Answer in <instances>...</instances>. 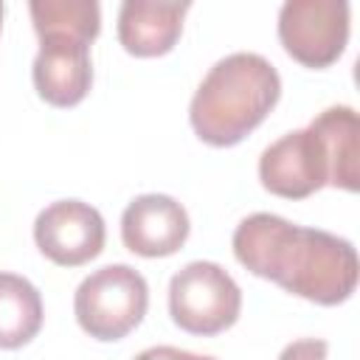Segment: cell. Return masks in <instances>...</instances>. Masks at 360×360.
<instances>
[{
    "instance_id": "2",
    "label": "cell",
    "mask_w": 360,
    "mask_h": 360,
    "mask_svg": "<svg viewBox=\"0 0 360 360\" xmlns=\"http://www.w3.org/2000/svg\"><path fill=\"white\" fill-rule=\"evenodd\" d=\"M278 96V70L264 56L239 51L205 73L191 98L188 121L200 141L233 146L267 118Z\"/></svg>"
},
{
    "instance_id": "10",
    "label": "cell",
    "mask_w": 360,
    "mask_h": 360,
    "mask_svg": "<svg viewBox=\"0 0 360 360\" xmlns=\"http://www.w3.org/2000/svg\"><path fill=\"white\" fill-rule=\"evenodd\" d=\"M188 3L127 0L118 8V39L132 56H163L183 31Z\"/></svg>"
},
{
    "instance_id": "15",
    "label": "cell",
    "mask_w": 360,
    "mask_h": 360,
    "mask_svg": "<svg viewBox=\"0 0 360 360\" xmlns=\"http://www.w3.org/2000/svg\"><path fill=\"white\" fill-rule=\"evenodd\" d=\"M135 360H217V357H208V354H194V352H186V349H174V346H152V349H143Z\"/></svg>"
},
{
    "instance_id": "9",
    "label": "cell",
    "mask_w": 360,
    "mask_h": 360,
    "mask_svg": "<svg viewBox=\"0 0 360 360\" xmlns=\"http://www.w3.org/2000/svg\"><path fill=\"white\" fill-rule=\"evenodd\" d=\"M188 214L169 194H141L121 214V239L127 250L143 259L177 253L188 239Z\"/></svg>"
},
{
    "instance_id": "6",
    "label": "cell",
    "mask_w": 360,
    "mask_h": 360,
    "mask_svg": "<svg viewBox=\"0 0 360 360\" xmlns=\"http://www.w3.org/2000/svg\"><path fill=\"white\" fill-rule=\"evenodd\" d=\"M259 180L287 200H304L329 186V158L315 129H292L273 141L259 158Z\"/></svg>"
},
{
    "instance_id": "12",
    "label": "cell",
    "mask_w": 360,
    "mask_h": 360,
    "mask_svg": "<svg viewBox=\"0 0 360 360\" xmlns=\"http://www.w3.org/2000/svg\"><path fill=\"white\" fill-rule=\"evenodd\" d=\"M39 290L17 276L0 273V349H20L42 329Z\"/></svg>"
},
{
    "instance_id": "3",
    "label": "cell",
    "mask_w": 360,
    "mask_h": 360,
    "mask_svg": "<svg viewBox=\"0 0 360 360\" xmlns=\"http://www.w3.org/2000/svg\"><path fill=\"white\" fill-rule=\"evenodd\" d=\"M146 278L129 264H107L93 270L73 295L79 326L96 340H121L146 315Z\"/></svg>"
},
{
    "instance_id": "1",
    "label": "cell",
    "mask_w": 360,
    "mask_h": 360,
    "mask_svg": "<svg viewBox=\"0 0 360 360\" xmlns=\"http://www.w3.org/2000/svg\"><path fill=\"white\" fill-rule=\"evenodd\" d=\"M233 256L253 276L321 307L343 304L357 287V250L349 239L278 214L245 217L233 231Z\"/></svg>"
},
{
    "instance_id": "14",
    "label": "cell",
    "mask_w": 360,
    "mask_h": 360,
    "mask_svg": "<svg viewBox=\"0 0 360 360\" xmlns=\"http://www.w3.org/2000/svg\"><path fill=\"white\" fill-rule=\"evenodd\" d=\"M326 340L321 338H304V340H292L281 354L278 360H326Z\"/></svg>"
},
{
    "instance_id": "13",
    "label": "cell",
    "mask_w": 360,
    "mask_h": 360,
    "mask_svg": "<svg viewBox=\"0 0 360 360\" xmlns=\"http://www.w3.org/2000/svg\"><path fill=\"white\" fill-rule=\"evenodd\" d=\"M28 11L37 37L70 34L93 42L101 31V8L96 0H34Z\"/></svg>"
},
{
    "instance_id": "16",
    "label": "cell",
    "mask_w": 360,
    "mask_h": 360,
    "mask_svg": "<svg viewBox=\"0 0 360 360\" xmlns=\"http://www.w3.org/2000/svg\"><path fill=\"white\" fill-rule=\"evenodd\" d=\"M0 25H3V3H0Z\"/></svg>"
},
{
    "instance_id": "11",
    "label": "cell",
    "mask_w": 360,
    "mask_h": 360,
    "mask_svg": "<svg viewBox=\"0 0 360 360\" xmlns=\"http://www.w3.org/2000/svg\"><path fill=\"white\" fill-rule=\"evenodd\" d=\"M309 129L321 138L329 158V186L343 191L360 188V121L357 112L346 104L326 107L312 118Z\"/></svg>"
},
{
    "instance_id": "5",
    "label": "cell",
    "mask_w": 360,
    "mask_h": 360,
    "mask_svg": "<svg viewBox=\"0 0 360 360\" xmlns=\"http://www.w3.org/2000/svg\"><path fill=\"white\" fill-rule=\"evenodd\" d=\"M278 39L304 68H329L349 42V3L287 0L278 11Z\"/></svg>"
},
{
    "instance_id": "8",
    "label": "cell",
    "mask_w": 360,
    "mask_h": 360,
    "mask_svg": "<svg viewBox=\"0 0 360 360\" xmlns=\"http://www.w3.org/2000/svg\"><path fill=\"white\" fill-rule=\"evenodd\" d=\"M31 76L42 101L53 107H76L93 84L90 42L70 34L39 37Z\"/></svg>"
},
{
    "instance_id": "4",
    "label": "cell",
    "mask_w": 360,
    "mask_h": 360,
    "mask_svg": "<svg viewBox=\"0 0 360 360\" xmlns=\"http://www.w3.org/2000/svg\"><path fill=\"white\" fill-rule=\"evenodd\" d=\"M239 312L242 290L217 262H188L169 281V315L191 335H219Z\"/></svg>"
},
{
    "instance_id": "7",
    "label": "cell",
    "mask_w": 360,
    "mask_h": 360,
    "mask_svg": "<svg viewBox=\"0 0 360 360\" xmlns=\"http://www.w3.org/2000/svg\"><path fill=\"white\" fill-rule=\"evenodd\" d=\"M104 219L82 200H59L37 214L34 242L37 248L62 267H79L104 250Z\"/></svg>"
}]
</instances>
